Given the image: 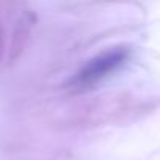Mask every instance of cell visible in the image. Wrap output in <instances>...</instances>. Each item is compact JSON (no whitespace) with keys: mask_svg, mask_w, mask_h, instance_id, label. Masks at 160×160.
<instances>
[{"mask_svg":"<svg viewBox=\"0 0 160 160\" xmlns=\"http://www.w3.org/2000/svg\"><path fill=\"white\" fill-rule=\"evenodd\" d=\"M129 50L124 47H118V49H110L102 52L101 55L94 57L93 60H90L80 72L77 74V77L74 78V87L78 91H85L93 88L96 83L102 82L104 78H107L110 74H113L127 58Z\"/></svg>","mask_w":160,"mask_h":160,"instance_id":"1","label":"cell"},{"mask_svg":"<svg viewBox=\"0 0 160 160\" xmlns=\"http://www.w3.org/2000/svg\"><path fill=\"white\" fill-rule=\"evenodd\" d=\"M3 49H5V33H3L2 25H0V60H2V55H3Z\"/></svg>","mask_w":160,"mask_h":160,"instance_id":"2","label":"cell"}]
</instances>
